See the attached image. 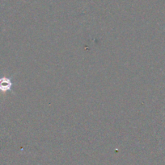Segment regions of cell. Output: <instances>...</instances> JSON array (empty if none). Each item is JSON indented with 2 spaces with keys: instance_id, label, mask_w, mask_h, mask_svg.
<instances>
[{
  "instance_id": "6da1fadb",
  "label": "cell",
  "mask_w": 165,
  "mask_h": 165,
  "mask_svg": "<svg viewBox=\"0 0 165 165\" xmlns=\"http://www.w3.org/2000/svg\"><path fill=\"white\" fill-rule=\"evenodd\" d=\"M12 82L11 79L6 77H0V91L7 92L11 90L12 87Z\"/></svg>"
}]
</instances>
